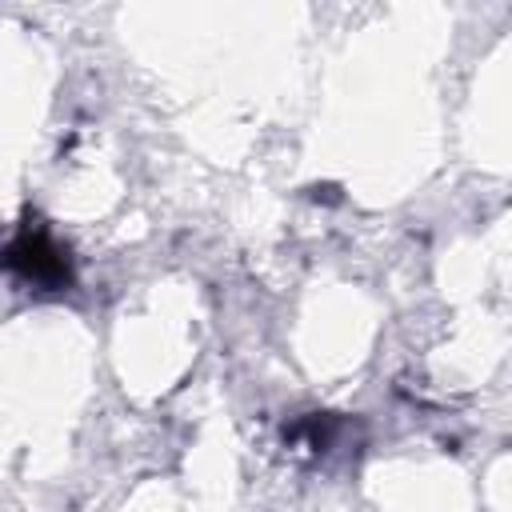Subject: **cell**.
Segmentation results:
<instances>
[{
  "label": "cell",
  "instance_id": "cell-1",
  "mask_svg": "<svg viewBox=\"0 0 512 512\" xmlns=\"http://www.w3.org/2000/svg\"><path fill=\"white\" fill-rule=\"evenodd\" d=\"M0 264H4L12 276H20L24 284L40 288V292H64V288H72V280H76V276H72V256H68V248L56 244L52 232L40 228V224H24L20 236L0 252Z\"/></svg>",
  "mask_w": 512,
  "mask_h": 512
}]
</instances>
